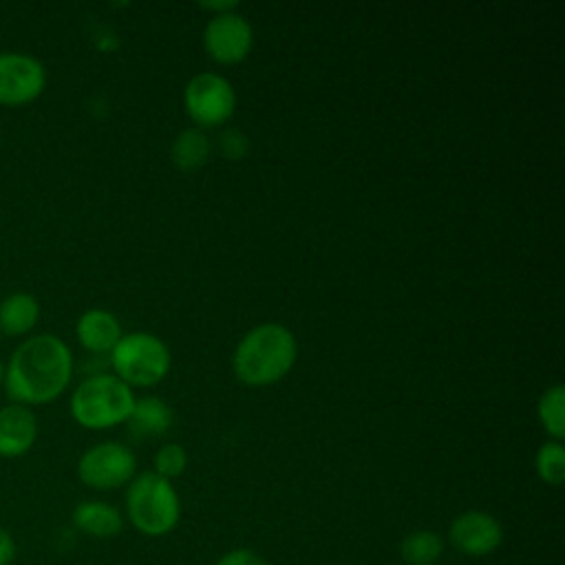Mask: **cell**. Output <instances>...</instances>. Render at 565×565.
Returning a JSON list of instances; mask_svg holds the SVG:
<instances>
[{"label": "cell", "instance_id": "cell-8", "mask_svg": "<svg viewBox=\"0 0 565 565\" xmlns=\"http://www.w3.org/2000/svg\"><path fill=\"white\" fill-rule=\"evenodd\" d=\"M254 44V31L247 18L236 11L216 13L203 31V46L207 55L221 64H234L247 57Z\"/></svg>", "mask_w": 565, "mask_h": 565}, {"label": "cell", "instance_id": "cell-11", "mask_svg": "<svg viewBox=\"0 0 565 565\" xmlns=\"http://www.w3.org/2000/svg\"><path fill=\"white\" fill-rule=\"evenodd\" d=\"M38 437V419L24 404H7L0 408V457L13 459L24 455Z\"/></svg>", "mask_w": 565, "mask_h": 565}, {"label": "cell", "instance_id": "cell-10", "mask_svg": "<svg viewBox=\"0 0 565 565\" xmlns=\"http://www.w3.org/2000/svg\"><path fill=\"white\" fill-rule=\"evenodd\" d=\"M448 539L461 554L486 556L501 545L503 527L492 514L481 510H468L455 516L448 530Z\"/></svg>", "mask_w": 565, "mask_h": 565}, {"label": "cell", "instance_id": "cell-5", "mask_svg": "<svg viewBox=\"0 0 565 565\" xmlns=\"http://www.w3.org/2000/svg\"><path fill=\"white\" fill-rule=\"evenodd\" d=\"M115 375L128 386H152L161 382L170 369V351L163 340L148 331L121 335L110 351Z\"/></svg>", "mask_w": 565, "mask_h": 565}, {"label": "cell", "instance_id": "cell-13", "mask_svg": "<svg viewBox=\"0 0 565 565\" xmlns=\"http://www.w3.org/2000/svg\"><path fill=\"white\" fill-rule=\"evenodd\" d=\"M73 525L95 539H110L121 532V514L104 501H82L73 510Z\"/></svg>", "mask_w": 565, "mask_h": 565}, {"label": "cell", "instance_id": "cell-3", "mask_svg": "<svg viewBox=\"0 0 565 565\" xmlns=\"http://www.w3.org/2000/svg\"><path fill=\"white\" fill-rule=\"evenodd\" d=\"M132 406V388L113 373L90 375L71 395L73 419L90 430H104L128 422Z\"/></svg>", "mask_w": 565, "mask_h": 565}, {"label": "cell", "instance_id": "cell-1", "mask_svg": "<svg viewBox=\"0 0 565 565\" xmlns=\"http://www.w3.org/2000/svg\"><path fill=\"white\" fill-rule=\"evenodd\" d=\"M73 375L68 347L51 333L26 338L4 369V388L15 404H46L64 393Z\"/></svg>", "mask_w": 565, "mask_h": 565}, {"label": "cell", "instance_id": "cell-24", "mask_svg": "<svg viewBox=\"0 0 565 565\" xmlns=\"http://www.w3.org/2000/svg\"><path fill=\"white\" fill-rule=\"evenodd\" d=\"M2 380H4V366H2V360H0V384H2Z\"/></svg>", "mask_w": 565, "mask_h": 565}, {"label": "cell", "instance_id": "cell-15", "mask_svg": "<svg viewBox=\"0 0 565 565\" xmlns=\"http://www.w3.org/2000/svg\"><path fill=\"white\" fill-rule=\"evenodd\" d=\"M128 422L130 430L139 437H161L172 426V411L159 397H141L135 399Z\"/></svg>", "mask_w": 565, "mask_h": 565}, {"label": "cell", "instance_id": "cell-7", "mask_svg": "<svg viewBox=\"0 0 565 565\" xmlns=\"http://www.w3.org/2000/svg\"><path fill=\"white\" fill-rule=\"evenodd\" d=\"M183 102L188 115L199 126H218L227 121L236 106V93L230 79L218 73L194 75L183 90Z\"/></svg>", "mask_w": 565, "mask_h": 565}, {"label": "cell", "instance_id": "cell-18", "mask_svg": "<svg viewBox=\"0 0 565 565\" xmlns=\"http://www.w3.org/2000/svg\"><path fill=\"white\" fill-rule=\"evenodd\" d=\"M539 419L543 428L561 441L565 437V388L563 384H554L543 391L539 399Z\"/></svg>", "mask_w": 565, "mask_h": 565}, {"label": "cell", "instance_id": "cell-2", "mask_svg": "<svg viewBox=\"0 0 565 565\" xmlns=\"http://www.w3.org/2000/svg\"><path fill=\"white\" fill-rule=\"evenodd\" d=\"M298 355L294 333L278 324L265 322L249 329L234 351V373L249 386L274 384L285 377Z\"/></svg>", "mask_w": 565, "mask_h": 565}, {"label": "cell", "instance_id": "cell-6", "mask_svg": "<svg viewBox=\"0 0 565 565\" xmlns=\"http://www.w3.org/2000/svg\"><path fill=\"white\" fill-rule=\"evenodd\" d=\"M137 459L132 450L119 441H99L90 446L77 461L82 483L95 490H115L135 479Z\"/></svg>", "mask_w": 565, "mask_h": 565}, {"label": "cell", "instance_id": "cell-22", "mask_svg": "<svg viewBox=\"0 0 565 565\" xmlns=\"http://www.w3.org/2000/svg\"><path fill=\"white\" fill-rule=\"evenodd\" d=\"M221 148L230 159H238L247 150V139L238 130H225L221 135Z\"/></svg>", "mask_w": 565, "mask_h": 565}, {"label": "cell", "instance_id": "cell-16", "mask_svg": "<svg viewBox=\"0 0 565 565\" xmlns=\"http://www.w3.org/2000/svg\"><path fill=\"white\" fill-rule=\"evenodd\" d=\"M444 552V541L430 530H417L402 539L399 554L408 565H433Z\"/></svg>", "mask_w": 565, "mask_h": 565}, {"label": "cell", "instance_id": "cell-12", "mask_svg": "<svg viewBox=\"0 0 565 565\" xmlns=\"http://www.w3.org/2000/svg\"><path fill=\"white\" fill-rule=\"evenodd\" d=\"M77 340L84 349L93 353H108L121 340V324L119 320L106 309H88L79 316L75 327Z\"/></svg>", "mask_w": 565, "mask_h": 565}, {"label": "cell", "instance_id": "cell-19", "mask_svg": "<svg viewBox=\"0 0 565 565\" xmlns=\"http://www.w3.org/2000/svg\"><path fill=\"white\" fill-rule=\"evenodd\" d=\"M536 472L550 486H561L565 479V448L561 441H545L536 452Z\"/></svg>", "mask_w": 565, "mask_h": 565}, {"label": "cell", "instance_id": "cell-4", "mask_svg": "<svg viewBox=\"0 0 565 565\" xmlns=\"http://www.w3.org/2000/svg\"><path fill=\"white\" fill-rule=\"evenodd\" d=\"M126 512L139 532L161 536L177 525L181 503L172 481L157 472H141L128 486Z\"/></svg>", "mask_w": 565, "mask_h": 565}, {"label": "cell", "instance_id": "cell-21", "mask_svg": "<svg viewBox=\"0 0 565 565\" xmlns=\"http://www.w3.org/2000/svg\"><path fill=\"white\" fill-rule=\"evenodd\" d=\"M216 565H265V561L249 547H236L225 552Z\"/></svg>", "mask_w": 565, "mask_h": 565}, {"label": "cell", "instance_id": "cell-14", "mask_svg": "<svg viewBox=\"0 0 565 565\" xmlns=\"http://www.w3.org/2000/svg\"><path fill=\"white\" fill-rule=\"evenodd\" d=\"M40 318V305L35 296L18 291L7 296L0 302V331L4 335H24L29 333Z\"/></svg>", "mask_w": 565, "mask_h": 565}, {"label": "cell", "instance_id": "cell-9", "mask_svg": "<svg viewBox=\"0 0 565 565\" xmlns=\"http://www.w3.org/2000/svg\"><path fill=\"white\" fill-rule=\"evenodd\" d=\"M46 84L40 60L26 53H0V104L22 106L33 102Z\"/></svg>", "mask_w": 565, "mask_h": 565}, {"label": "cell", "instance_id": "cell-20", "mask_svg": "<svg viewBox=\"0 0 565 565\" xmlns=\"http://www.w3.org/2000/svg\"><path fill=\"white\" fill-rule=\"evenodd\" d=\"M188 466V455L183 446L179 444H163L154 455V470L159 477L172 481L174 477H181Z\"/></svg>", "mask_w": 565, "mask_h": 565}, {"label": "cell", "instance_id": "cell-17", "mask_svg": "<svg viewBox=\"0 0 565 565\" xmlns=\"http://www.w3.org/2000/svg\"><path fill=\"white\" fill-rule=\"evenodd\" d=\"M210 141L199 128L183 130L172 143V161L181 170H196L207 161Z\"/></svg>", "mask_w": 565, "mask_h": 565}, {"label": "cell", "instance_id": "cell-23", "mask_svg": "<svg viewBox=\"0 0 565 565\" xmlns=\"http://www.w3.org/2000/svg\"><path fill=\"white\" fill-rule=\"evenodd\" d=\"M15 554H18V547L13 536L4 527H0V565H11Z\"/></svg>", "mask_w": 565, "mask_h": 565}]
</instances>
